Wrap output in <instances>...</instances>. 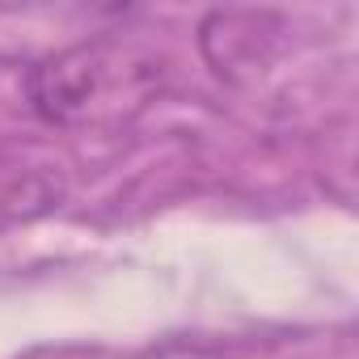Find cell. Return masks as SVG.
<instances>
[{"label":"cell","mask_w":359,"mask_h":359,"mask_svg":"<svg viewBox=\"0 0 359 359\" xmlns=\"http://www.w3.org/2000/svg\"><path fill=\"white\" fill-rule=\"evenodd\" d=\"M68 195V169L34 144H0V233L43 220Z\"/></svg>","instance_id":"obj_2"},{"label":"cell","mask_w":359,"mask_h":359,"mask_svg":"<svg viewBox=\"0 0 359 359\" xmlns=\"http://www.w3.org/2000/svg\"><path fill=\"white\" fill-rule=\"evenodd\" d=\"M169 89V60L123 39H89L26 72L30 110L51 127H118Z\"/></svg>","instance_id":"obj_1"},{"label":"cell","mask_w":359,"mask_h":359,"mask_svg":"<svg viewBox=\"0 0 359 359\" xmlns=\"http://www.w3.org/2000/svg\"><path fill=\"white\" fill-rule=\"evenodd\" d=\"M26 359H110L106 351H89V346H60V351H34Z\"/></svg>","instance_id":"obj_3"}]
</instances>
